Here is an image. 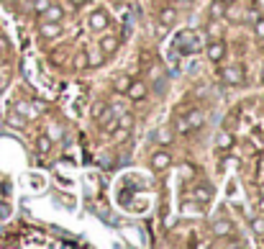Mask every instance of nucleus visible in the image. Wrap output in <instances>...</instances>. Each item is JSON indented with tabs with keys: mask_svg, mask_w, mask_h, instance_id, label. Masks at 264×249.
I'll return each mask as SVG.
<instances>
[{
	"mask_svg": "<svg viewBox=\"0 0 264 249\" xmlns=\"http://www.w3.org/2000/svg\"><path fill=\"white\" fill-rule=\"evenodd\" d=\"M52 139H59V126H52V134H49Z\"/></svg>",
	"mask_w": 264,
	"mask_h": 249,
	"instance_id": "obj_32",
	"label": "nucleus"
},
{
	"mask_svg": "<svg viewBox=\"0 0 264 249\" xmlns=\"http://www.w3.org/2000/svg\"><path fill=\"white\" fill-rule=\"evenodd\" d=\"M254 36H256V39H264V18H261V16L254 21Z\"/></svg>",
	"mask_w": 264,
	"mask_h": 249,
	"instance_id": "obj_25",
	"label": "nucleus"
},
{
	"mask_svg": "<svg viewBox=\"0 0 264 249\" xmlns=\"http://www.w3.org/2000/svg\"><path fill=\"white\" fill-rule=\"evenodd\" d=\"M26 121H29V118H26V116H21L18 111H11V113H8V126H13V129H24V126H26Z\"/></svg>",
	"mask_w": 264,
	"mask_h": 249,
	"instance_id": "obj_13",
	"label": "nucleus"
},
{
	"mask_svg": "<svg viewBox=\"0 0 264 249\" xmlns=\"http://www.w3.org/2000/svg\"><path fill=\"white\" fill-rule=\"evenodd\" d=\"M261 80H264V70H261Z\"/></svg>",
	"mask_w": 264,
	"mask_h": 249,
	"instance_id": "obj_36",
	"label": "nucleus"
},
{
	"mask_svg": "<svg viewBox=\"0 0 264 249\" xmlns=\"http://www.w3.org/2000/svg\"><path fill=\"white\" fill-rule=\"evenodd\" d=\"M213 234H215V236H231V234H233V223L226 221V218H221V221L213 223Z\"/></svg>",
	"mask_w": 264,
	"mask_h": 249,
	"instance_id": "obj_10",
	"label": "nucleus"
},
{
	"mask_svg": "<svg viewBox=\"0 0 264 249\" xmlns=\"http://www.w3.org/2000/svg\"><path fill=\"white\" fill-rule=\"evenodd\" d=\"M251 231H254L256 236H264V218H254V221H251Z\"/></svg>",
	"mask_w": 264,
	"mask_h": 249,
	"instance_id": "obj_24",
	"label": "nucleus"
},
{
	"mask_svg": "<svg viewBox=\"0 0 264 249\" xmlns=\"http://www.w3.org/2000/svg\"><path fill=\"white\" fill-rule=\"evenodd\" d=\"M87 67V52H77L75 54V70H85Z\"/></svg>",
	"mask_w": 264,
	"mask_h": 249,
	"instance_id": "obj_21",
	"label": "nucleus"
},
{
	"mask_svg": "<svg viewBox=\"0 0 264 249\" xmlns=\"http://www.w3.org/2000/svg\"><path fill=\"white\" fill-rule=\"evenodd\" d=\"M128 85H131V77H128V75L116 77V93H126V90H128Z\"/></svg>",
	"mask_w": 264,
	"mask_h": 249,
	"instance_id": "obj_20",
	"label": "nucleus"
},
{
	"mask_svg": "<svg viewBox=\"0 0 264 249\" xmlns=\"http://www.w3.org/2000/svg\"><path fill=\"white\" fill-rule=\"evenodd\" d=\"M221 3H223V6H231V3H236V0H221Z\"/></svg>",
	"mask_w": 264,
	"mask_h": 249,
	"instance_id": "obj_35",
	"label": "nucleus"
},
{
	"mask_svg": "<svg viewBox=\"0 0 264 249\" xmlns=\"http://www.w3.org/2000/svg\"><path fill=\"white\" fill-rule=\"evenodd\" d=\"M36 149H39V154H49V152H52V136L41 134V136L36 139Z\"/></svg>",
	"mask_w": 264,
	"mask_h": 249,
	"instance_id": "obj_18",
	"label": "nucleus"
},
{
	"mask_svg": "<svg viewBox=\"0 0 264 249\" xmlns=\"http://www.w3.org/2000/svg\"><path fill=\"white\" fill-rule=\"evenodd\" d=\"M215 18H221L223 16V3H221V0H215V3H213V11H210Z\"/></svg>",
	"mask_w": 264,
	"mask_h": 249,
	"instance_id": "obj_27",
	"label": "nucleus"
},
{
	"mask_svg": "<svg viewBox=\"0 0 264 249\" xmlns=\"http://www.w3.org/2000/svg\"><path fill=\"white\" fill-rule=\"evenodd\" d=\"M205 54H208L210 62H223V57H226V42L223 39H210L208 47H205Z\"/></svg>",
	"mask_w": 264,
	"mask_h": 249,
	"instance_id": "obj_1",
	"label": "nucleus"
},
{
	"mask_svg": "<svg viewBox=\"0 0 264 249\" xmlns=\"http://www.w3.org/2000/svg\"><path fill=\"white\" fill-rule=\"evenodd\" d=\"M62 18H64V11H62L59 6H49V8L44 11V21H57V24H62Z\"/></svg>",
	"mask_w": 264,
	"mask_h": 249,
	"instance_id": "obj_12",
	"label": "nucleus"
},
{
	"mask_svg": "<svg viewBox=\"0 0 264 249\" xmlns=\"http://www.w3.org/2000/svg\"><path fill=\"white\" fill-rule=\"evenodd\" d=\"M169 164H172V157H169L164 149H159V152L151 154V170H154V172H162V170H167Z\"/></svg>",
	"mask_w": 264,
	"mask_h": 249,
	"instance_id": "obj_5",
	"label": "nucleus"
},
{
	"mask_svg": "<svg viewBox=\"0 0 264 249\" xmlns=\"http://www.w3.org/2000/svg\"><path fill=\"white\" fill-rule=\"evenodd\" d=\"M39 34H41L44 39H57V36L62 34V24H57V21H41Z\"/></svg>",
	"mask_w": 264,
	"mask_h": 249,
	"instance_id": "obj_6",
	"label": "nucleus"
},
{
	"mask_svg": "<svg viewBox=\"0 0 264 249\" xmlns=\"http://www.w3.org/2000/svg\"><path fill=\"white\" fill-rule=\"evenodd\" d=\"M108 24H111V18H108V13H105L103 8L93 11V13H90V18H87V26H90L93 31H105V29H108Z\"/></svg>",
	"mask_w": 264,
	"mask_h": 249,
	"instance_id": "obj_2",
	"label": "nucleus"
},
{
	"mask_svg": "<svg viewBox=\"0 0 264 249\" xmlns=\"http://www.w3.org/2000/svg\"><path fill=\"white\" fill-rule=\"evenodd\" d=\"M3 49H8V39H6V36H0V52H3Z\"/></svg>",
	"mask_w": 264,
	"mask_h": 249,
	"instance_id": "obj_31",
	"label": "nucleus"
},
{
	"mask_svg": "<svg viewBox=\"0 0 264 249\" xmlns=\"http://www.w3.org/2000/svg\"><path fill=\"white\" fill-rule=\"evenodd\" d=\"M180 213H182L185 218H203V216H205V205L197 203V200H187V203L180 205Z\"/></svg>",
	"mask_w": 264,
	"mask_h": 249,
	"instance_id": "obj_4",
	"label": "nucleus"
},
{
	"mask_svg": "<svg viewBox=\"0 0 264 249\" xmlns=\"http://www.w3.org/2000/svg\"><path fill=\"white\" fill-rule=\"evenodd\" d=\"M72 6H82V3H87V0H70Z\"/></svg>",
	"mask_w": 264,
	"mask_h": 249,
	"instance_id": "obj_34",
	"label": "nucleus"
},
{
	"mask_svg": "<svg viewBox=\"0 0 264 249\" xmlns=\"http://www.w3.org/2000/svg\"><path fill=\"white\" fill-rule=\"evenodd\" d=\"M8 213H11V208L6 203H0V218H8Z\"/></svg>",
	"mask_w": 264,
	"mask_h": 249,
	"instance_id": "obj_30",
	"label": "nucleus"
},
{
	"mask_svg": "<svg viewBox=\"0 0 264 249\" xmlns=\"http://www.w3.org/2000/svg\"><path fill=\"white\" fill-rule=\"evenodd\" d=\"M154 141L162 144V147H169V144L174 141V134H172L169 129H159V131H154Z\"/></svg>",
	"mask_w": 264,
	"mask_h": 249,
	"instance_id": "obj_11",
	"label": "nucleus"
},
{
	"mask_svg": "<svg viewBox=\"0 0 264 249\" xmlns=\"http://www.w3.org/2000/svg\"><path fill=\"white\" fill-rule=\"evenodd\" d=\"M221 77H223V82H228V85H241V82H244V67H241V65H231V67L221 70Z\"/></svg>",
	"mask_w": 264,
	"mask_h": 249,
	"instance_id": "obj_3",
	"label": "nucleus"
},
{
	"mask_svg": "<svg viewBox=\"0 0 264 249\" xmlns=\"http://www.w3.org/2000/svg\"><path fill=\"white\" fill-rule=\"evenodd\" d=\"M210 198H213V190L208 188V185H200V188H195L192 190V200H197V203H210Z\"/></svg>",
	"mask_w": 264,
	"mask_h": 249,
	"instance_id": "obj_9",
	"label": "nucleus"
},
{
	"mask_svg": "<svg viewBox=\"0 0 264 249\" xmlns=\"http://www.w3.org/2000/svg\"><path fill=\"white\" fill-rule=\"evenodd\" d=\"M105 65V57H103V52H87V67H103Z\"/></svg>",
	"mask_w": 264,
	"mask_h": 249,
	"instance_id": "obj_16",
	"label": "nucleus"
},
{
	"mask_svg": "<svg viewBox=\"0 0 264 249\" xmlns=\"http://www.w3.org/2000/svg\"><path fill=\"white\" fill-rule=\"evenodd\" d=\"M174 126H177V131H190V123H187V118H177V121H174Z\"/></svg>",
	"mask_w": 264,
	"mask_h": 249,
	"instance_id": "obj_28",
	"label": "nucleus"
},
{
	"mask_svg": "<svg viewBox=\"0 0 264 249\" xmlns=\"http://www.w3.org/2000/svg\"><path fill=\"white\" fill-rule=\"evenodd\" d=\"M126 93H128V98H134V100H144V98H146V85H144V82H134V80H131V85H128V90H126Z\"/></svg>",
	"mask_w": 264,
	"mask_h": 249,
	"instance_id": "obj_8",
	"label": "nucleus"
},
{
	"mask_svg": "<svg viewBox=\"0 0 264 249\" xmlns=\"http://www.w3.org/2000/svg\"><path fill=\"white\" fill-rule=\"evenodd\" d=\"M118 44H121V42H118L113 34H108V36L100 39V52H103V54H113V52L118 49Z\"/></svg>",
	"mask_w": 264,
	"mask_h": 249,
	"instance_id": "obj_7",
	"label": "nucleus"
},
{
	"mask_svg": "<svg viewBox=\"0 0 264 249\" xmlns=\"http://www.w3.org/2000/svg\"><path fill=\"white\" fill-rule=\"evenodd\" d=\"M49 8V0H34V11H39V13H44Z\"/></svg>",
	"mask_w": 264,
	"mask_h": 249,
	"instance_id": "obj_26",
	"label": "nucleus"
},
{
	"mask_svg": "<svg viewBox=\"0 0 264 249\" xmlns=\"http://www.w3.org/2000/svg\"><path fill=\"white\" fill-rule=\"evenodd\" d=\"M118 126H121V129H131V126H134V116H131V113H121V116H118Z\"/></svg>",
	"mask_w": 264,
	"mask_h": 249,
	"instance_id": "obj_22",
	"label": "nucleus"
},
{
	"mask_svg": "<svg viewBox=\"0 0 264 249\" xmlns=\"http://www.w3.org/2000/svg\"><path fill=\"white\" fill-rule=\"evenodd\" d=\"M205 31H208V36H210V39H221V26H218L215 21H210Z\"/></svg>",
	"mask_w": 264,
	"mask_h": 249,
	"instance_id": "obj_23",
	"label": "nucleus"
},
{
	"mask_svg": "<svg viewBox=\"0 0 264 249\" xmlns=\"http://www.w3.org/2000/svg\"><path fill=\"white\" fill-rule=\"evenodd\" d=\"M215 147H218V149H231V147H233V136H231L228 131H221V134L215 136Z\"/></svg>",
	"mask_w": 264,
	"mask_h": 249,
	"instance_id": "obj_14",
	"label": "nucleus"
},
{
	"mask_svg": "<svg viewBox=\"0 0 264 249\" xmlns=\"http://www.w3.org/2000/svg\"><path fill=\"white\" fill-rule=\"evenodd\" d=\"M159 21H162V26H172V24L177 21V13H174L172 8H162V11H159Z\"/></svg>",
	"mask_w": 264,
	"mask_h": 249,
	"instance_id": "obj_15",
	"label": "nucleus"
},
{
	"mask_svg": "<svg viewBox=\"0 0 264 249\" xmlns=\"http://www.w3.org/2000/svg\"><path fill=\"white\" fill-rule=\"evenodd\" d=\"M13 111H18L21 116H26V118H34L36 116V108L34 106H29V103H24V100H18L16 106H13Z\"/></svg>",
	"mask_w": 264,
	"mask_h": 249,
	"instance_id": "obj_17",
	"label": "nucleus"
},
{
	"mask_svg": "<svg viewBox=\"0 0 264 249\" xmlns=\"http://www.w3.org/2000/svg\"><path fill=\"white\" fill-rule=\"evenodd\" d=\"M203 121H205V116H203L200 111H190V113H187V123H190V129L203 126Z\"/></svg>",
	"mask_w": 264,
	"mask_h": 249,
	"instance_id": "obj_19",
	"label": "nucleus"
},
{
	"mask_svg": "<svg viewBox=\"0 0 264 249\" xmlns=\"http://www.w3.org/2000/svg\"><path fill=\"white\" fill-rule=\"evenodd\" d=\"M113 136H116V141H126V139H128V129H121V126H118V131H116Z\"/></svg>",
	"mask_w": 264,
	"mask_h": 249,
	"instance_id": "obj_29",
	"label": "nucleus"
},
{
	"mask_svg": "<svg viewBox=\"0 0 264 249\" xmlns=\"http://www.w3.org/2000/svg\"><path fill=\"white\" fill-rule=\"evenodd\" d=\"M6 82H8V77H6V75H0V90L6 88Z\"/></svg>",
	"mask_w": 264,
	"mask_h": 249,
	"instance_id": "obj_33",
	"label": "nucleus"
}]
</instances>
